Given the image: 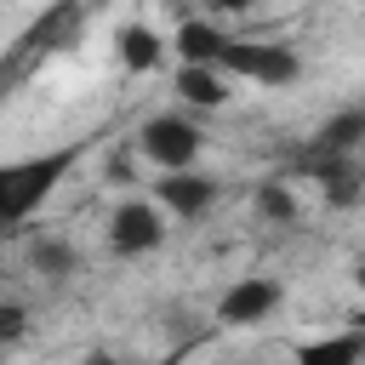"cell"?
I'll return each instance as SVG.
<instances>
[{"instance_id": "1", "label": "cell", "mask_w": 365, "mask_h": 365, "mask_svg": "<svg viewBox=\"0 0 365 365\" xmlns=\"http://www.w3.org/2000/svg\"><path fill=\"white\" fill-rule=\"evenodd\" d=\"M80 148H51V154H29V160H6L0 165V234L6 228H23L51 194L57 182L74 171Z\"/></svg>"}, {"instance_id": "2", "label": "cell", "mask_w": 365, "mask_h": 365, "mask_svg": "<svg viewBox=\"0 0 365 365\" xmlns=\"http://www.w3.org/2000/svg\"><path fill=\"white\" fill-rule=\"evenodd\" d=\"M211 68H217L228 86L245 80V86L285 91V86L302 80V51H297V46H274V40H234V34H228V46L217 51Z\"/></svg>"}, {"instance_id": "3", "label": "cell", "mask_w": 365, "mask_h": 365, "mask_svg": "<svg viewBox=\"0 0 365 365\" xmlns=\"http://www.w3.org/2000/svg\"><path fill=\"white\" fill-rule=\"evenodd\" d=\"M200 148H205V131L188 120V114H148L137 125V154L148 165H160V177L171 171H200Z\"/></svg>"}, {"instance_id": "4", "label": "cell", "mask_w": 365, "mask_h": 365, "mask_svg": "<svg viewBox=\"0 0 365 365\" xmlns=\"http://www.w3.org/2000/svg\"><path fill=\"white\" fill-rule=\"evenodd\" d=\"M285 308V279L279 274H240L222 297H217V325L228 331H257Z\"/></svg>"}, {"instance_id": "5", "label": "cell", "mask_w": 365, "mask_h": 365, "mask_svg": "<svg viewBox=\"0 0 365 365\" xmlns=\"http://www.w3.org/2000/svg\"><path fill=\"white\" fill-rule=\"evenodd\" d=\"M165 211L154 205V200H120L114 211H108V251L114 257H148V251H160L165 245Z\"/></svg>"}, {"instance_id": "6", "label": "cell", "mask_w": 365, "mask_h": 365, "mask_svg": "<svg viewBox=\"0 0 365 365\" xmlns=\"http://www.w3.org/2000/svg\"><path fill=\"white\" fill-rule=\"evenodd\" d=\"M217 200H222V182H217L211 171H171V177H154V205H160L165 217L194 222V217H205Z\"/></svg>"}, {"instance_id": "7", "label": "cell", "mask_w": 365, "mask_h": 365, "mask_svg": "<svg viewBox=\"0 0 365 365\" xmlns=\"http://www.w3.org/2000/svg\"><path fill=\"white\" fill-rule=\"evenodd\" d=\"M359 148H365V103H348V108L319 120V131L308 143V160H354Z\"/></svg>"}, {"instance_id": "8", "label": "cell", "mask_w": 365, "mask_h": 365, "mask_svg": "<svg viewBox=\"0 0 365 365\" xmlns=\"http://www.w3.org/2000/svg\"><path fill=\"white\" fill-rule=\"evenodd\" d=\"M165 34L154 29V23H120L114 29V57H120V68L125 74H154L160 63H165Z\"/></svg>"}, {"instance_id": "9", "label": "cell", "mask_w": 365, "mask_h": 365, "mask_svg": "<svg viewBox=\"0 0 365 365\" xmlns=\"http://www.w3.org/2000/svg\"><path fill=\"white\" fill-rule=\"evenodd\" d=\"M291 359H297V365H365V325L308 336V342L291 348Z\"/></svg>"}, {"instance_id": "10", "label": "cell", "mask_w": 365, "mask_h": 365, "mask_svg": "<svg viewBox=\"0 0 365 365\" xmlns=\"http://www.w3.org/2000/svg\"><path fill=\"white\" fill-rule=\"evenodd\" d=\"M308 171L319 177V194H325V205H336V211H354V205L365 200V171H359V160H308Z\"/></svg>"}, {"instance_id": "11", "label": "cell", "mask_w": 365, "mask_h": 365, "mask_svg": "<svg viewBox=\"0 0 365 365\" xmlns=\"http://www.w3.org/2000/svg\"><path fill=\"white\" fill-rule=\"evenodd\" d=\"M177 97H182V108H222L228 97H234V86L217 74V68H200V63H182L177 68Z\"/></svg>"}, {"instance_id": "12", "label": "cell", "mask_w": 365, "mask_h": 365, "mask_svg": "<svg viewBox=\"0 0 365 365\" xmlns=\"http://www.w3.org/2000/svg\"><path fill=\"white\" fill-rule=\"evenodd\" d=\"M171 46L182 51V63L211 68V63H217V51L228 46V34H222L211 17H182V23H177V34H171Z\"/></svg>"}, {"instance_id": "13", "label": "cell", "mask_w": 365, "mask_h": 365, "mask_svg": "<svg viewBox=\"0 0 365 365\" xmlns=\"http://www.w3.org/2000/svg\"><path fill=\"white\" fill-rule=\"evenodd\" d=\"M251 211L285 228V222H297V217H302V200H297V188H291L285 177H262V182L251 188Z\"/></svg>"}, {"instance_id": "14", "label": "cell", "mask_w": 365, "mask_h": 365, "mask_svg": "<svg viewBox=\"0 0 365 365\" xmlns=\"http://www.w3.org/2000/svg\"><path fill=\"white\" fill-rule=\"evenodd\" d=\"M29 262H34L46 279H68V274H74V245L57 240V234H46V240L29 245Z\"/></svg>"}, {"instance_id": "15", "label": "cell", "mask_w": 365, "mask_h": 365, "mask_svg": "<svg viewBox=\"0 0 365 365\" xmlns=\"http://www.w3.org/2000/svg\"><path fill=\"white\" fill-rule=\"evenodd\" d=\"M23 336H29V308L23 302H0V348H11Z\"/></svg>"}, {"instance_id": "16", "label": "cell", "mask_w": 365, "mask_h": 365, "mask_svg": "<svg viewBox=\"0 0 365 365\" xmlns=\"http://www.w3.org/2000/svg\"><path fill=\"white\" fill-rule=\"evenodd\" d=\"M354 285H359V297H365V251L354 257Z\"/></svg>"}, {"instance_id": "17", "label": "cell", "mask_w": 365, "mask_h": 365, "mask_svg": "<svg viewBox=\"0 0 365 365\" xmlns=\"http://www.w3.org/2000/svg\"><path fill=\"white\" fill-rule=\"evenodd\" d=\"M86 365H125V359H114V354H103V348H97V354L86 359Z\"/></svg>"}]
</instances>
